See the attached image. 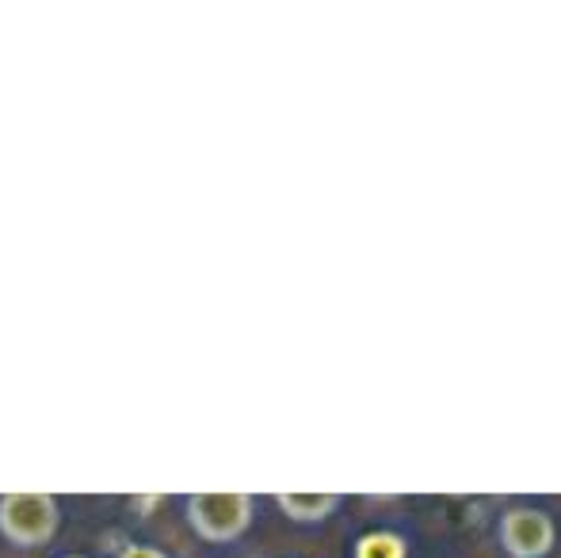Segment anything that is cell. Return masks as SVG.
Segmentation results:
<instances>
[{"mask_svg":"<svg viewBox=\"0 0 561 558\" xmlns=\"http://www.w3.org/2000/svg\"><path fill=\"white\" fill-rule=\"evenodd\" d=\"M256 501L249 493H192L187 498V521L195 536L207 544H233L249 532Z\"/></svg>","mask_w":561,"mask_h":558,"instance_id":"6da1fadb","label":"cell"},{"mask_svg":"<svg viewBox=\"0 0 561 558\" xmlns=\"http://www.w3.org/2000/svg\"><path fill=\"white\" fill-rule=\"evenodd\" d=\"M58 532L54 493H8L0 498V536L15 547H43Z\"/></svg>","mask_w":561,"mask_h":558,"instance_id":"7a4b0ae2","label":"cell"},{"mask_svg":"<svg viewBox=\"0 0 561 558\" xmlns=\"http://www.w3.org/2000/svg\"><path fill=\"white\" fill-rule=\"evenodd\" d=\"M496 544L508 558H547L558 547V524L547 509L516 505L496 524Z\"/></svg>","mask_w":561,"mask_h":558,"instance_id":"3957f363","label":"cell"},{"mask_svg":"<svg viewBox=\"0 0 561 558\" xmlns=\"http://www.w3.org/2000/svg\"><path fill=\"white\" fill-rule=\"evenodd\" d=\"M275 505L295 524H321L344 505V498H340V493H279Z\"/></svg>","mask_w":561,"mask_h":558,"instance_id":"277c9868","label":"cell"},{"mask_svg":"<svg viewBox=\"0 0 561 558\" xmlns=\"http://www.w3.org/2000/svg\"><path fill=\"white\" fill-rule=\"evenodd\" d=\"M355 558H409V544L398 532H367L355 544Z\"/></svg>","mask_w":561,"mask_h":558,"instance_id":"5b68a950","label":"cell"},{"mask_svg":"<svg viewBox=\"0 0 561 558\" xmlns=\"http://www.w3.org/2000/svg\"><path fill=\"white\" fill-rule=\"evenodd\" d=\"M123 558H169V555L157 551V547H149V544H134V547H126Z\"/></svg>","mask_w":561,"mask_h":558,"instance_id":"8992f818","label":"cell"},{"mask_svg":"<svg viewBox=\"0 0 561 558\" xmlns=\"http://www.w3.org/2000/svg\"><path fill=\"white\" fill-rule=\"evenodd\" d=\"M69 558H77V555H69Z\"/></svg>","mask_w":561,"mask_h":558,"instance_id":"52a82bcc","label":"cell"}]
</instances>
